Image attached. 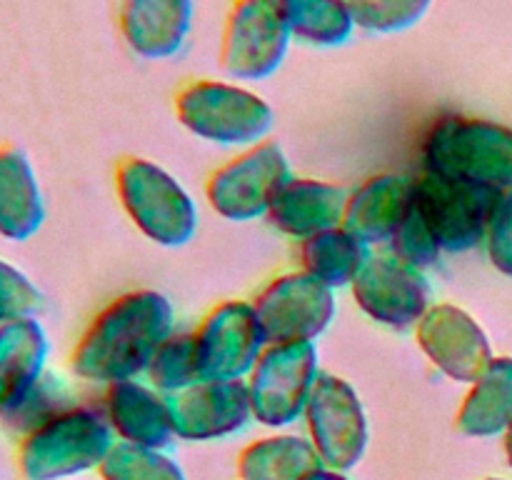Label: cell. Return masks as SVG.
I'll return each mask as SVG.
<instances>
[{
    "label": "cell",
    "mask_w": 512,
    "mask_h": 480,
    "mask_svg": "<svg viewBox=\"0 0 512 480\" xmlns=\"http://www.w3.org/2000/svg\"><path fill=\"white\" fill-rule=\"evenodd\" d=\"M488 480H503V478H488Z\"/></svg>",
    "instance_id": "cell-35"
},
{
    "label": "cell",
    "mask_w": 512,
    "mask_h": 480,
    "mask_svg": "<svg viewBox=\"0 0 512 480\" xmlns=\"http://www.w3.org/2000/svg\"><path fill=\"white\" fill-rule=\"evenodd\" d=\"M148 375L155 388L165 390V393H180V390L205 380L203 370H200L195 335L173 333L170 338H165L150 360Z\"/></svg>",
    "instance_id": "cell-27"
},
{
    "label": "cell",
    "mask_w": 512,
    "mask_h": 480,
    "mask_svg": "<svg viewBox=\"0 0 512 480\" xmlns=\"http://www.w3.org/2000/svg\"><path fill=\"white\" fill-rule=\"evenodd\" d=\"M250 305L268 345L313 343L335 318L333 288L305 270L273 278Z\"/></svg>",
    "instance_id": "cell-11"
},
{
    "label": "cell",
    "mask_w": 512,
    "mask_h": 480,
    "mask_svg": "<svg viewBox=\"0 0 512 480\" xmlns=\"http://www.w3.org/2000/svg\"><path fill=\"white\" fill-rule=\"evenodd\" d=\"M43 308V293L13 263L0 258V325L10 320L35 318Z\"/></svg>",
    "instance_id": "cell-31"
},
{
    "label": "cell",
    "mask_w": 512,
    "mask_h": 480,
    "mask_svg": "<svg viewBox=\"0 0 512 480\" xmlns=\"http://www.w3.org/2000/svg\"><path fill=\"white\" fill-rule=\"evenodd\" d=\"M115 190L135 228L163 248L190 243L198 230V208L188 190L148 158H123L115 168Z\"/></svg>",
    "instance_id": "cell-4"
},
{
    "label": "cell",
    "mask_w": 512,
    "mask_h": 480,
    "mask_svg": "<svg viewBox=\"0 0 512 480\" xmlns=\"http://www.w3.org/2000/svg\"><path fill=\"white\" fill-rule=\"evenodd\" d=\"M290 40L278 0H235L225 15L218 63L233 80H265L278 73Z\"/></svg>",
    "instance_id": "cell-6"
},
{
    "label": "cell",
    "mask_w": 512,
    "mask_h": 480,
    "mask_svg": "<svg viewBox=\"0 0 512 480\" xmlns=\"http://www.w3.org/2000/svg\"><path fill=\"white\" fill-rule=\"evenodd\" d=\"M45 223V200L33 163L18 145H0V238L23 243Z\"/></svg>",
    "instance_id": "cell-21"
},
{
    "label": "cell",
    "mask_w": 512,
    "mask_h": 480,
    "mask_svg": "<svg viewBox=\"0 0 512 480\" xmlns=\"http://www.w3.org/2000/svg\"><path fill=\"white\" fill-rule=\"evenodd\" d=\"M290 35L313 48H338L355 33L348 0H278Z\"/></svg>",
    "instance_id": "cell-25"
},
{
    "label": "cell",
    "mask_w": 512,
    "mask_h": 480,
    "mask_svg": "<svg viewBox=\"0 0 512 480\" xmlns=\"http://www.w3.org/2000/svg\"><path fill=\"white\" fill-rule=\"evenodd\" d=\"M70 405L73 403H70V393L63 385V380L45 373L43 380L33 388V393H30L8 418L0 420V423H3L5 428L15 430L18 435H25L28 430L38 428L40 423H45L48 418L58 415L60 410L70 408Z\"/></svg>",
    "instance_id": "cell-30"
},
{
    "label": "cell",
    "mask_w": 512,
    "mask_h": 480,
    "mask_svg": "<svg viewBox=\"0 0 512 480\" xmlns=\"http://www.w3.org/2000/svg\"><path fill=\"white\" fill-rule=\"evenodd\" d=\"M173 305L158 290H130L95 313L70 353L75 378L90 383L133 380L173 335Z\"/></svg>",
    "instance_id": "cell-1"
},
{
    "label": "cell",
    "mask_w": 512,
    "mask_h": 480,
    "mask_svg": "<svg viewBox=\"0 0 512 480\" xmlns=\"http://www.w3.org/2000/svg\"><path fill=\"white\" fill-rule=\"evenodd\" d=\"M345 200H348V193L340 185L328 183V180L295 178L293 175L275 193L265 218L280 233L305 240L310 235L323 233V230L338 228L340 220H343Z\"/></svg>",
    "instance_id": "cell-19"
},
{
    "label": "cell",
    "mask_w": 512,
    "mask_h": 480,
    "mask_svg": "<svg viewBox=\"0 0 512 480\" xmlns=\"http://www.w3.org/2000/svg\"><path fill=\"white\" fill-rule=\"evenodd\" d=\"M415 338L430 363L458 383H475L495 358L488 333L468 310L453 303L430 305Z\"/></svg>",
    "instance_id": "cell-12"
},
{
    "label": "cell",
    "mask_w": 512,
    "mask_h": 480,
    "mask_svg": "<svg viewBox=\"0 0 512 480\" xmlns=\"http://www.w3.org/2000/svg\"><path fill=\"white\" fill-rule=\"evenodd\" d=\"M485 245H488V258L493 268L512 278V188L503 190L495 203Z\"/></svg>",
    "instance_id": "cell-32"
},
{
    "label": "cell",
    "mask_w": 512,
    "mask_h": 480,
    "mask_svg": "<svg viewBox=\"0 0 512 480\" xmlns=\"http://www.w3.org/2000/svg\"><path fill=\"white\" fill-rule=\"evenodd\" d=\"M325 468L318 450L300 435H270L238 455L240 480H305Z\"/></svg>",
    "instance_id": "cell-23"
},
{
    "label": "cell",
    "mask_w": 512,
    "mask_h": 480,
    "mask_svg": "<svg viewBox=\"0 0 512 480\" xmlns=\"http://www.w3.org/2000/svg\"><path fill=\"white\" fill-rule=\"evenodd\" d=\"M298 253L305 273H310L333 290L353 285L360 270L373 258L368 243L348 233L343 225L300 240Z\"/></svg>",
    "instance_id": "cell-24"
},
{
    "label": "cell",
    "mask_w": 512,
    "mask_h": 480,
    "mask_svg": "<svg viewBox=\"0 0 512 480\" xmlns=\"http://www.w3.org/2000/svg\"><path fill=\"white\" fill-rule=\"evenodd\" d=\"M103 480H188L183 468L158 448L115 443L98 468Z\"/></svg>",
    "instance_id": "cell-26"
},
{
    "label": "cell",
    "mask_w": 512,
    "mask_h": 480,
    "mask_svg": "<svg viewBox=\"0 0 512 480\" xmlns=\"http://www.w3.org/2000/svg\"><path fill=\"white\" fill-rule=\"evenodd\" d=\"M505 455H508V463L512 468V423L508 425V430H505Z\"/></svg>",
    "instance_id": "cell-34"
},
{
    "label": "cell",
    "mask_w": 512,
    "mask_h": 480,
    "mask_svg": "<svg viewBox=\"0 0 512 480\" xmlns=\"http://www.w3.org/2000/svg\"><path fill=\"white\" fill-rule=\"evenodd\" d=\"M390 250H393V258L410 265V268L425 270L430 268V265L438 263L443 248H440V243L435 240L433 230H430L428 220L420 213L415 200H410L408 213H405L398 230H395L393 238H390Z\"/></svg>",
    "instance_id": "cell-29"
},
{
    "label": "cell",
    "mask_w": 512,
    "mask_h": 480,
    "mask_svg": "<svg viewBox=\"0 0 512 480\" xmlns=\"http://www.w3.org/2000/svg\"><path fill=\"white\" fill-rule=\"evenodd\" d=\"M512 423V358L498 355L490 360L455 415V428L468 438H493Z\"/></svg>",
    "instance_id": "cell-22"
},
{
    "label": "cell",
    "mask_w": 512,
    "mask_h": 480,
    "mask_svg": "<svg viewBox=\"0 0 512 480\" xmlns=\"http://www.w3.org/2000/svg\"><path fill=\"white\" fill-rule=\"evenodd\" d=\"M105 418L120 440L145 448H168L175 435L170 400L138 380L110 383L105 390Z\"/></svg>",
    "instance_id": "cell-17"
},
{
    "label": "cell",
    "mask_w": 512,
    "mask_h": 480,
    "mask_svg": "<svg viewBox=\"0 0 512 480\" xmlns=\"http://www.w3.org/2000/svg\"><path fill=\"white\" fill-rule=\"evenodd\" d=\"M310 443L325 468L348 473L368 450V415L358 390L345 378L320 370L305 405Z\"/></svg>",
    "instance_id": "cell-8"
},
{
    "label": "cell",
    "mask_w": 512,
    "mask_h": 480,
    "mask_svg": "<svg viewBox=\"0 0 512 480\" xmlns=\"http://www.w3.org/2000/svg\"><path fill=\"white\" fill-rule=\"evenodd\" d=\"M180 125L215 145L263 143L275 113L265 98L228 80H193L175 95Z\"/></svg>",
    "instance_id": "cell-5"
},
{
    "label": "cell",
    "mask_w": 512,
    "mask_h": 480,
    "mask_svg": "<svg viewBox=\"0 0 512 480\" xmlns=\"http://www.w3.org/2000/svg\"><path fill=\"white\" fill-rule=\"evenodd\" d=\"M290 178L293 173L283 148L275 140H263L213 170L205 183V198L220 218L250 223L268 215L275 193Z\"/></svg>",
    "instance_id": "cell-7"
},
{
    "label": "cell",
    "mask_w": 512,
    "mask_h": 480,
    "mask_svg": "<svg viewBox=\"0 0 512 480\" xmlns=\"http://www.w3.org/2000/svg\"><path fill=\"white\" fill-rule=\"evenodd\" d=\"M305 480H350L348 475L340 473V470H330V468H320L315 470L313 475H308Z\"/></svg>",
    "instance_id": "cell-33"
},
{
    "label": "cell",
    "mask_w": 512,
    "mask_h": 480,
    "mask_svg": "<svg viewBox=\"0 0 512 480\" xmlns=\"http://www.w3.org/2000/svg\"><path fill=\"white\" fill-rule=\"evenodd\" d=\"M355 28L375 35L410 30L425 18L433 0H348Z\"/></svg>",
    "instance_id": "cell-28"
},
{
    "label": "cell",
    "mask_w": 512,
    "mask_h": 480,
    "mask_svg": "<svg viewBox=\"0 0 512 480\" xmlns=\"http://www.w3.org/2000/svg\"><path fill=\"white\" fill-rule=\"evenodd\" d=\"M350 288L355 303L368 318L395 330L418 325L433 305V293L423 270L410 268L393 255L370 258Z\"/></svg>",
    "instance_id": "cell-14"
},
{
    "label": "cell",
    "mask_w": 512,
    "mask_h": 480,
    "mask_svg": "<svg viewBox=\"0 0 512 480\" xmlns=\"http://www.w3.org/2000/svg\"><path fill=\"white\" fill-rule=\"evenodd\" d=\"M113 445L105 413L90 405H70L20 435L15 463L23 480H65L100 468Z\"/></svg>",
    "instance_id": "cell-3"
},
{
    "label": "cell",
    "mask_w": 512,
    "mask_h": 480,
    "mask_svg": "<svg viewBox=\"0 0 512 480\" xmlns=\"http://www.w3.org/2000/svg\"><path fill=\"white\" fill-rule=\"evenodd\" d=\"M318 373L315 343L265 345L248 378L253 418L268 428L295 423L305 413Z\"/></svg>",
    "instance_id": "cell-9"
},
{
    "label": "cell",
    "mask_w": 512,
    "mask_h": 480,
    "mask_svg": "<svg viewBox=\"0 0 512 480\" xmlns=\"http://www.w3.org/2000/svg\"><path fill=\"white\" fill-rule=\"evenodd\" d=\"M193 15L195 0H120L118 25L138 58L168 60L183 50Z\"/></svg>",
    "instance_id": "cell-16"
},
{
    "label": "cell",
    "mask_w": 512,
    "mask_h": 480,
    "mask_svg": "<svg viewBox=\"0 0 512 480\" xmlns=\"http://www.w3.org/2000/svg\"><path fill=\"white\" fill-rule=\"evenodd\" d=\"M500 190L423 170L413 178V200L428 220L435 240L448 253H465L483 243Z\"/></svg>",
    "instance_id": "cell-10"
},
{
    "label": "cell",
    "mask_w": 512,
    "mask_h": 480,
    "mask_svg": "<svg viewBox=\"0 0 512 480\" xmlns=\"http://www.w3.org/2000/svg\"><path fill=\"white\" fill-rule=\"evenodd\" d=\"M175 435L183 440H220L240 433L253 418L248 380L245 378H208L190 388L173 393Z\"/></svg>",
    "instance_id": "cell-15"
},
{
    "label": "cell",
    "mask_w": 512,
    "mask_h": 480,
    "mask_svg": "<svg viewBox=\"0 0 512 480\" xmlns=\"http://www.w3.org/2000/svg\"><path fill=\"white\" fill-rule=\"evenodd\" d=\"M423 170L493 190L512 188V128L448 113L428 125L420 143Z\"/></svg>",
    "instance_id": "cell-2"
},
{
    "label": "cell",
    "mask_w": 512,
    "mask_h": 480,
    "mask_svg": "<svg viewBox=\"0 0 512 480\" xmlns=\"http://www.w3.org/2000/svg\"><path fill=\"white\" fill-rule=\"evenodd\" d=\"M193 335L205 380L245 378L268 345L248 300H225L215 305Z\"/></svg>",
    "instance_id": "cell-13"
},
{
    "label": "cell",
    "mask_w": 512,
    "mask_h": 480,
    "mask_svg": "<svg viewBox=\"0 0 512 480\" xmlns=\"http://www.w3.org/2000/svg\"><path fill=\"white\" fill-rule=\"evenodd\" d=\"M48 350V333L38 318L0 325V420L8 418L43 380Z\"/></svg>",
    "instance_id": "cell-20"
},
{
    "label": "cell",
    "mask_w": 512,
    "mask_h": 480,
    "mask_svg": "<svg viewBox=\"0 0 512 480\" xmlns=\"http://www.w3.org/2000/svg\"><path fill=\"white\" fill-rule=\"evenodd\" d=\"M413 200V178L395 173H380L363 180L348 193L343 210V225L363 243H390Z\"/></svg>",
    "instance_id": "cell-18"
}]
</instances>
